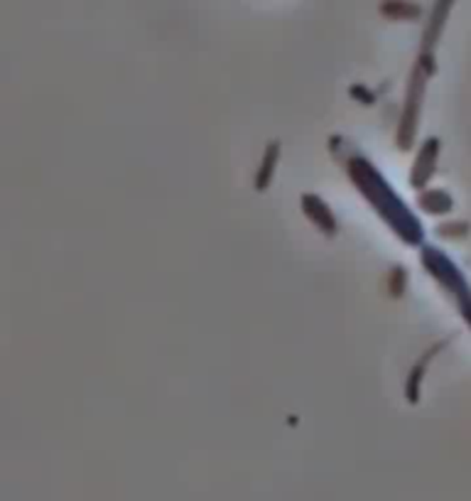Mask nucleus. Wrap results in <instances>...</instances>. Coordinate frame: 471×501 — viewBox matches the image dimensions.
Masks as SVG:
<instances>
[{"mask_svg":"<svg viewBox=\"0 0 471 501\" xmlns=\"http://www.w3.org/2000/svg\"><path fill=\"white\" fill-rule=\"evenodd\" d=\"M464 314H467V319L471 322V300H467V302H464Z\"/></svg>","mask_w":471,"mask_h":501,"instance_id":"f257e3e1","label":"nucleus"}]
</instances>
